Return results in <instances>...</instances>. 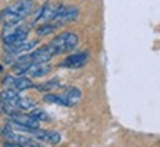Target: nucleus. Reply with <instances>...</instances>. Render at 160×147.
<instances>
[{"label": "nucleus", "instance_id": "nucleus-2", "mask_svg": "<svg viewBox=\"0 0 160 147\" xmlns=\"http://www.w3.org/2000/svg\"><path fill=\"white\" fill-rule=\"evenodd\" d=\"M79 44V37H78L75 33L72 31H63L59 35H56L50 43H47V47H49L50 53L54 56H59V54H65L69 53L78 47Z\"/></svg>", "mask_w": 160, "mask_h": 147}, {"label": "nucleus", "instance_id": "nucleus-20", "mask_svg": "<svg viewBox=\"0 0 160 147\" xmlns=\"http://www.w3.org/2000/svg\"><path fill=\"white\" fill-rule=\"evenodd\" d=\"M2 69H3V68H2V65H0V72H2Z\"/></svg>", "mask_w": 160, "mask_h": 147}, {"label": "nucleus", "instance_id": "nucleus-14", "mask_svg": "<svg viewBox=\"0 0 160 147\" xmlns=\"http://www.w3.org/2000/svg\"><path fill=\"white\" fill-rule=\"evenodd\" d=\"M58 29V27L52 22H46V24H41L37 27V35L38 37H46V35L53 34L54 31Z\"/></svg>", "mask_w": 160, "mask_h": 147}, {"label": "nucleus", "instance_id": "nucleus-3", "mask_svg": "<svg viewBox=\"0 0 160 147\" xmlns=\"http://www.w3.org/2000/svg\"><path fill=\"white\" fill-rule=\"evenodd\" d=\"M29 28L28 27H22V25H12V27H5L3 34H2V40L5 43L6 47L9 46H15L18 43H22L28 38Z\"/></svg>", "mask_w": 160, "mask_h": 147}, {"label": "nucleus", "instance_id": "nucleus-11", "mask_svg": "<svg viewBox=\"0 0 160 147\" xmlns=\"http://www.w3.org/2000/svg\"><path fill=\"white\" fill-rule=\"evenodd\" d=\"M29 59H31L32 63H49L50 60L53 59V54L50 53L47 44H44V46L38 47V49L32 50L29 53Z\"/></svg>", "mask_w": 160, "mask_h": 147}, {"label": "nucleus", "instance_id": "nucleus-15", "mask_svg": "<svg viewBox=\"0 0 160 147\" xmlns=\"http://www.w3.org/2000/svg\"><path fill=\"white\" fill-rule=\"evenodd\" d=\"M60 87V81L58 78L54 79H50L47 83H43V84H38V85H34V88L40 90V91H52L54 88H59Z\"/></svg>", "mask_w": 160, "mask_h": 147}, {"label": "nucleus", "instance_id": "nucleus-9", "mask_svg": "<svg viewBox=\"0 0 160 147\" xmlns=\"http://www.w3.org/2000/svg\"><path fill=\"white\" fill-rule=\"evenodd\" d=\"M31 137L37 140V141H41V143H49V144H58L60 143L62 140V135L60 132L58 131H49V129H34Z\"/></svg>", "mask_w": 160, "mask_h": 147}, {"label": "nucleus", "instance_id": "nucleus-8", "mask_svg": "<svg viewBox=\"0 0 160 147\" xmlns=\"http://www.w3.org/2000/svg\"><path fill=\"white\" fill-rule=\"evenodd\" d=\"M9 121L15 124H19L22 127L31 128V129H38L40 128V122L35 119L34 116H31L29 113H22V112H15L12 115H9Z\"/></svg>", "mask_w": 160, "mask_h": 147}, {"label": "nucleus", "instance_id": "nucleus-6", "mask_svg": "<svg viewBox=\"0 0 160 147\" xmlns=\"http://www.w3.org/2000/svg\"><path fill=\"white\" fill-rule=\"evenodd\" d=\"M3 85L6 88L15 90V91H24L28 88H34V83L28 77H16V75H8L3 79Z\"/></svg>", "mask_w": 160, "mask_h": 147}, {"label": "nucleus", "instance_id": "nucleus-16", "mask_svg": "<svg viewBox=\"0 0 160 147\" xmlns=\"http://www.w3.org/2000/svg\"><path fill=\"white\" fill-rule=\"evenodd\" d=\"M29 115L31 116H34L38 122H50V116H49V113L47 112H44L43 109H37L34 108L31 112H29Z\"/></svg>", "mask_w": 160, "mask_h": 147}, {"label": "nucleus", "instance_id": "nucleus-18", "mask_svg": "<svg viewBox=\"0 0 160 147\" xmlns=\"http://www.w3.org/2000/svg\"><path fill=\"white\" fill-rule=\"evenodd\" d=\"M44 102L47 103H54V104H60V106H65V102L60 94H52V93H47L44 96Z\"/></svg>", "mask_w": 160, "mask_h": 147}, {"label": "nucleus", "instance_id": "nucleus-4", "mask_svg": "<svg viewBox=\"0 0 160 147\" xmlns=\"http://www.w3.org/2000/svg\"><path fill=\"white\" fill-rule=\"evenodd\" d=\"M78 16H79V9H78V8L58 3V8H56L54 16H53V19H52V24H54L59 28L60 25L69 24V22L78 19Z\"/></svg>", "mask_w": 160, "mask_h": 147}, {"label": "nucleus", "instance_id": "nucleus-12", "mask_svg": "<svg viewBox=\"0 0 160 147\" xmlns=\"http://www.w3.org/2000/svg\"><path fill=\"white\" fill-rule=\"evenodd\" d=\"M65 102V106H75L79 100H81V90L77 87H66L63 90V93L60 94Z\"/></svg>", "mask_w": 160, "mask_h": 147}, {"label": "nucleus", "instance_id": "nucleus-19", "mask_svg": "<svg viewBox=\"0 0 160 147\" xmlns=\"http://www.w3.org/2000/svg\"><path fill=\"white\" fill-rule=\"evenodd\" d=\"M5 147H22V144H18V143H12V141H6Z\"/></svg>", "mask_w": 160, "mask_h": 147}, {"label": "nucleus", "instance_id": "nucleus-17", "mask_svg": "<svg viewBox=\"0 0 160 147\" xmlns=\"http://www.w3.org/2000/svg\"><path fill=\"white\" fill-rule=\"evenodd\" d=\"M18 108H19V112L22 110H28V109H32L35 108V102L34 100H31L28 97H21L19 99V103H18Z\"/></svg>", "mask_w": 160, "mask_h": 147}, {"label": "nucleus", "instance_id": "nucleus-10", "mask_svg": "<svg viewBox=\"0 0 160 147\" xmlns=\"http://www.w3.org/2000/svg\"><path fill=\"white\" fill-rule=\"evenodd\" d=\"M38 44V40H25L22 43H18L15 46H9L6 47L9 54L12 56H21V54H25V53H29L31 50H34Z\"/></svg>", "mask_w": 160, "mask_h": 147}, {"label": "nucleus", "instance_id": "nucleus-13", "mask_svg": "<svg viewBox=\"0 0 160 147\" xmlns=\"http://www.w3.org/2000/svg\"><path fill=\"white\" fill-rule=\"evenodd\" d=\"M50 71H52V66L49 63H32L27 69L25 75H28L31 78H38V77H44L50 74Z\"/></svg>", "mask_w": 160, "mask_h": 147}, {"label": "nucleus", "instance_id": "nucleus-7", "mask_svg": "<svg viewBox=\"0 0 160 147\" xmlns=\"http://www.w3.org/2000/svg\"><path fill=\"white\" fill-rule=\"evenodd\" d=\"M90 60V54L88 52H77V53L69 54L68 58H65L60 66L62 68H71V69H78V68H82L87 65V62Z\"/></svg>", "mask_w": 160, "mask_h": 147}, {"label": "nucleus", "instance_id": "nucleus-1", "mask_svg": "<svg viewBox=\"0 0 160 147\" xmlns=\"http://www.w3.org/2000/svg\"><path fill=\"white\" fill-rule=\"evenodd\" d=\"M35 10L34 0H15L0 12V22L3 27L21 24Z\"/></svg>", "mask_w": 160, "mask_h": 147}, {"label": "nucleus", "instance_id": "nucleus-5", "mask_svg": "<svg viewBox=\"0 0 160 147\" xmlns=\"http://www.w3.org/2000/svg\"><path fill=\"white\" fill-rule=\"evenodd\" d=\"M19 99V93L15 90H10V88H6L5 91L0 93V104H2L3 110L8 113V116L15 112H19V108H18Z\"/></svg>", "mask_w": 160, "mask_h": 147}]
</instances>
